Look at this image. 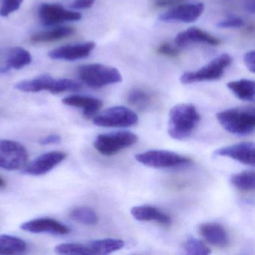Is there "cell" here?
I'll use <instances>...</instances> for the list:
<instances>
[{
	"instance_id": "1",
	"label": "cell",
	"mask_w": 255,
	"mask_h": 255,
	"mask_svg": "<svg viewBox=\"0 0 255 255\" xmlns=\"http://www.w3.org/2000/svg\"><path fill=\"white\" fill-rule=\"evenodd\" d=\"M200 121L201 116L193 104H177L168 115V135L174 139H186L193 133Z\"/></svg>"
},
{
	"instance_id": "2",
	"label": "cell",
	"mask_w": 255,
	"mask_h": 255,
	"mask_svg": "<svg viewBox=\"0 0 255 255\" xmlns=\"http://www.w3.org/2000/svg\"><path fill=\"white\" fill-rule=\"evenodd\" d=\"M216 119L225 130L234 135H249L255 131L254 107H240L224 110L216 114Z\"/></svg>"
},
{
	"instance_id": "3",
	"label": "cell",
	"mask_w": 255,
	"mask_h": 255,
	"mask_svg": "<svg viewBox=\"0 0 255 255\" xmlns=\"http://www.w3.org/2000/svg\"><path fill=\"white\" fill-rule=\"evenodd\" d=\"M17 90L23 92H36L47 91L50 93L58 95L67 92H77L82 88L81 84L69 79H56L48 74L40 76L30 80L20 82L15 86Z\"/></svg>"
},
{
	"instance_id": "4",
	"label": "cell",
	"mask_w": 255,
	"mask_h": 255,
	"mask_svg": "<svg viewBox=\"0 0 255 255\" xmlns=\"http://www.w3.org/2000/svg\"><path fill=\"white\" fill-rule=\"evenodd\" d=\"M82 81L89 87L99 89L122 81V74L116 68L101 64L83 65L78 69Z\"/></svg>"
},
{
	"instance_id": "5",
	"label": "cell",
	"mask_w": 255,
	"mask_h": 255,
	"mask_svg": "<svg viewBox=\"0 0 255 255\" xmlns=\"http://www.w3.org/2000/svg\"><path fill=\"white\" fill-rule=\"evenodd\" d=\"M231 63L232 58L230 55L226 53L222 54L198 71L185 73L180 77V82L186 85L198 82L219 80L223 76L225 70Z\"/></svg>"
},
{
	"instance_id": "6",
	"label": "cell",
	"mask_w": 255,
	"mask_h": 255,
	"mask_svg": "<svg viewBox=\"0 0 255 255\" xmlns=\"http://www.w3.org/2000/svg\"><path fill=\"white\" fill-rule=\"evenodd\" d=\"M135 159L140 163L154 168H171L190 164L189 158L175 152L164 150H151L138 153Z\"/></svg>"
},
{
	"instance_id": "7",
	"label": "cell",
	"mask_w": 255,
	"mask_h": 255,
	"mask_svg": "<svg viewBox=\"0 0 255 255\" xmlns=\"http://www.w3.org/2000/svg\"><path fill=\"white\" fill-rule=\"evenodd\" d=\"M138 140V136L133 132L121 131L98 135L94 141V146L101 154L113 156L120 150L133 145Z\"/></svg>"
},
{
	"instance_id": "8",
	"label": "cell",
	"mask_w": 255,
	"mask_h": 255,
	"mask_svg": "<svg viewBox=\"0 0 255 255\" xmlns=\"http://www.w3.org/2000/svg\"><path fill=\"white\" fill-rule=\"evenodd\" d=\"M29 153L26 147L15 141L0 140V168L16 171L26 166Z\"/></svg>"
},
{
	"instance_id": "9",
	"label": "cell",
	"mask_w": 255,
	"mask_h": 255,
	"mask_svg": "<svg viewBox=\"0 0 255 255\" xmlns=\"http://www.w3.org/2000/svg\"><path fill=\"white\" fill-rule=\"evenodd\" d=\"M138 118L128 107H110L94 119L95 125L102 128H129L138 122Z\"/></svg>"
},
{
	"instance_id": "10",
	"label": "cell",
	"mask_w": 255,
	"mask_h": 255,
	"mask_svg": "<svg viewBox=\"0 0 255 255\" xmlns=\"http://www.w3.org/2000/svg\"><path fill=\"white\" fill-rule=\"evenodd\" d=\"M39 18L44 26H51L64 22L77 21L82 15L80 13L68 11L57 4H43L39 9Z\"/></svg>"
},
{
	"instance_id": "11",
	"label": "cell",
	"mask_w": 255,
	"mask_h": 255,
	"mask_svg": "<svg viewBox=\"0 0 255 255\" xmlns=\"http://www.w3.org/2000/svg\"><path fill=\"white\" fill-rule=\"evenodd\" d=\"M174 7L161 14L159 17V20L163 22L193 23L199 18L204 10V5L201 2L183 4Z\"/></svg>"
},
{
	"instance_id": "12",
	"label": "cell",
	"mask_w": 255,
	"mask_h": 255,
	"mask_svg": "<svg viewBox=\"0 0 255 255\" xmlns=\"http://www.w3.org/2000/svg\"><path fill=\"white\" fill-rule=\"evenodd\" d=\"M66 157L65 152L51 151L44 153L26 165L24 173L32 176L44 175L63 162Z\"/></svg>"
},
{
	"instance_id": "13",
	"label": "cell",
	"mask_w": 255,
	"mask_h": 255,
	"mask_svg": "<svg viewBox=\"0 0 255 255\" xmlns=\"http://www.w3.org/2000/svg\"><path fill=\"white\" fill-rule=\"evenodd\" d=\"M214 154L231 158L245 165H255V145L253 142H241L226 146L216 150Z\"/></svg>"
},
{
	"instance_id": "14",
	"label": "cell",
	"mask_w": 255,
	"mask_h": 255,
	"mask_svg": "<svg viewBox=\"0 0 255 255\" xmlns=\"http://www.w3.org/2000/svg\"><path fill=\"white\" fill-rule=\"evenodd\" d=\"M20 228L32 234L44 233L56 235H66L71 231L70 228L62 222L48 218H41L24 222L20 225Z\"/></svg>"
},
{
	"instance_id": "15",
	"label": "cell",
	"mask_w": 255,
	"mask_h": 255,
	"mask_svg": "<svg viewBox=\"0 0 255 255\" xmlns=\"http://www.w3.org/2000/svg\"><path fill=\"white\" fill-rule=\"evenodd\" d=\"M95 47V42L64 46L50 52L49 56L50 59L56 60H77L88 57Z\"/></svg>"
},
{
	"instance_id": "16",
	"label": "cell",
	"mask_w": 255,
	"mask_h": 255,
	"mask_svg": "<svg viewBox=\"0 0 255 255\" xmlns=\"http://www.w3.org/2000/svg\"><path fill=\"white\" fill-rule=\"evenodd\" d=\"M199 234L210 244L218 248H225L229 244V236L226 230L220 224L207 222L198 228Z\"/></svg>"
},
{
	"instance_id": "17",
	"label": "cell",
	"mask_w": 255,
	"mask_h": 255,
	"mask_svg": "<svg viewBox=\"0 0 255 255\" xmlns=\"http://www.w3.org/2000/svg\"><path fill=\"white\" fill-rule=\"evenodd\" d=\"M176 45L180 47H185L192 43H205L212 46H217L220 44V41L213 35L204 30L196 27L188 29L184 32H180L176 36Z\"/></svg>"
},
{
	"instance_id": "18",
	"label": "cell",
	"mask_w": 255,
	"mask_h": 255,
	"mask_svg": "<svg viewBox=\"0 0 255 255\" xmlns=\"http://www.w3.org/2000/svg\"><path fill=\"white\" fill-rule=\"evenodd\" d=\"M130 212L132 217L140 222H156L163 225L171 223V217L168 214L153 206H135Z\"/></svg>"
},
{
	"instance_id": "19",
	"label": "cell",
	"mask_w": 255,
	"mask_h": 255,
	"mask_svg": "<svg viewBox=\"0 0 255 255\" xmlns=\"http://www.w3.org/2000/svg\"><path fill=\"white\" fill-rule=\"evenodd\" d=\"M65 105L77 107L83 110V116L86 119L93 117L101 110L103 102L98 98L92 97L72 95L62 100Z\"/></svg>"
},
{
	"instance_id": "20",
	"label": "cell",
	"mask_w": 255,
	"mask_h": 255,
	"mask_svg": "<svg viewBox=\"0 0 255 255\" xmlns=\"http://www.w3.org/2000/svg\"><path fill=\"white\" fill-rule=\"evenodd\" d=\"M86 246L90 255H108L122 249L125 246V242L118 239H102L92 240Z\"/></svg>"
},
{
	"instance_id": "21",
	"label": "cell",
	"mask_w": 255,
	"mask_h": 255,
	"mask_svg": "<svg viewBox=\"0 0 255 255\" xmlns=\"http://www.w3.org/2000/svg\"><path fill=\"white\" fill-rule=\"evenodd\" d=\"M32 62V56L27 50L17 47L11 51L6 64L0 68V74H5L11 69L19 70Z\"/></svg>"
},
{
	"instance_id": "22",
	"label": "cell",
	"mask_w": 255,
	"mask_h": 255,
	"mask_svg": "<svg viewBox=\"0 0 255 255\" xmlns=\"http://www.w3.org/2000/svg\"><path fill=\"white\" fill-rule=\"evenodd\" d=\"M228 89L239 99L254 102L255 98V83L252 80H242L230 82L227 84Z\"/></svg>"
},
{
	"instance_id": "23",
	"label": "cell",
	"mask_w": 255,
	"mask_h": 255,
	"mask_svg": "<svg viewBox=\"0 0 255 255\" xmlns=\"http://www.w3.org/2000/svg\"><path fill=\"white\" fill-rule=\"evenodd\" d=\"M75 32V29L71 26H59L47 32H39L31 37L33 43H47L59 41L68 38Z\"/></svg>"
},
{
	"instance_id": "24",
	"label": "cell",
	"mask_w": 255,
	"mask_h": 255,
	"mask_svg": "<svg viewBox=\"0 0 255 255\" xmlns=\"http://www.w3.org/2000/svg\"><path fill=\"white\" fill-rule=\"evenodd\" d=\"M26 249L27 244L22 239L5 234L0 235V255H18Z\"/></svg>"
},
{
	"instance_id": "25",
	"label": "cell",
	"mask_w": 255,
	"mask_h": 255,
	"mask_svg": "<svg viewBox=\"0 0 255 255\" xmlns=\"http://www.w3.org/2000/svg\"><path fill=\"white\" fill-rule=\"evenodd\" d=\"M231 183L240 190L244 192L254 191L255 187V171H243L233 174L231 177Z\"/></svg>"
},
{
	"instance_id": "26",
	"label": "cell",
	"mask_w": 255,
	"mask_h": 255,
	"mask_svg": "<svg viewBox=\"0 0 255 255\" xmlns=\"http://www.w3.org/2000/svg\"><path fill=\"white\" fill-rule=\"evenodd\" d=\"M70 218L79 223L86 225H95L98 222V216L96 212L87 207H80L74 209L70 213Z\"/></svg>"
},
{
	"instance_id": "27",
	"label": "cell",
	"mask_w": 255,
	"mask_h": 255,
	"mask_svg": "<svg viewBox=\"0 0 255 255\" xmlns=\"http://www.w3.org/2000/svg\"><path fill=\"white\" fill-rule=\"evenodd\" d=\"M128 101L132 107L138 110H145L151 104V97L141 89H133L130 91L128 96Z\"/></svg>"
},
{
	"instance_id": "28",
	"label": "cell",
	"mask_w": 255,
	"mask_h": 255,
	"mask_svg": "<svg viewBox=\"0 0 255 255\" xmlns=\"http://www.w3.org/2000/svg\"><path fill=\"white\" fill-rule=\"evenodd\" d=\"M183 249L187 255H208L211 253L210 248L207 247L201 240L194 237H189L183 243Z\"/></svg>"
},
{
	"instance_id": "29",
	"label": "cell",
	"mask_w": 255,
	"mask_h": 255,
	"mask_svg": "<svg viewBox=\"0 0 255 255\" xmlns=\"http://www.w3.org/2000/svg\"><path fill=\"white\" fill-rule=\"evenodd\" d=\"M55 252L59 255H90L86 244L63 243L56 246Z\"/></svg>"
},
{
	"instance_id": "30",
	"label": "cell",
	"mask_w": 255,
	"mask_h": 255,
	"mask_svg": "<svg viewBox=\"0 0 255 255\" xmlns=\"http://www.w3.org/2000/svg\"><path fill=\"white\" fill-rule=\"evenodd\" d=\"M23 0H2V6L0 8V16L8 17L11 13L20 8Z\"/></svg>"
},
{
	"instance_id": "31",
	"label": "cell",
	"mask_w": 255,
	"mask_h": 255,
	"mask_svg": "<svg viewBox=\"0 0 255 255\" xmlns=\"http://www.w3.org/2000/svg\"><path fill=\"white\" fill-rule=\"evenodd\" d=\"M244 24V21L240 17H232L219 22L217 26L221 29H231V28L243 27Z\"/></svg>"
},
{
	"instance_id": "32",
	"label": "cell",
	"mask_w": 255,
	"mask_h": 255,
	"mask_svg": "<svg viewBox=\"0 0 255 255\" xmlns=\"http://www.w3.org/2000/svg\"><path fill=\"white\" fill-rule=\"evenodd\" d=\"M157 53L168 57L174 58L178 56L179 50L173 47L168 43H164L158 47Z\"/></svg>"
},
{
	"instance_id": "33",
	"label": "cell",
	"mask_w": 255,
	"mask_h": 255,
	"mask_svg": "<svg viewBox=\"0 0 255 255\" xmlns=\"http://www.w3.org/2000/svg\"><path fill=\"white\" fill-rule=\"evenodd\" d=\"M255 52L249 51L245 55L244 62L249 71L252 73L255 72Z\"/></svg>"
},
{
	"instance_id": "34",
	"label": "cell",
	"mask_w": 255,
	"mask_h": 255,
	"mask_svg": "<svg viewBox=\"0 0 255 255\" xmlns=\"http://www.w3.org/2000/svg\"><path fill=\"white\" fill-rule=\"evenodd\" d=\"M95 0H74L71 7L75 9H87L95 3Z\"/></svg>"
},
{
	"instance_id": "35",
	"label": "cell",
	"mask_w": 255,
	"mask_h": 255,
	"mask_svg": "<svg viewBox=\"0 0 255 255\" xmlns=\"http://www.w3.org/2000/svg\"><path fill=\"white\" fill-rule=\"evenodd\" d=\"M62 138L60 135H56V134H51V135H47L40 140V144L43 145H49V144H56L60 142Z\"/></svg>"
},
{
	"instance_id": "36",
	"label": "cell",
	"mask_w": 255,
	"mask_h": 255,
	"mask_svg": "<svg viewBox=\"0 0 255 255\" xmlns=\"http://www.w3.org/2000/svg\"><path fill=\"white\" fill-rule=\"evenodd\" d=\"M181 2L182 0H157L156 5L157 7H174Z\"/></svg>"
},
{
	"instance_id": "37",
	"label": "cell",
	"mask_w": 255,
	"mask_h": 255,
	"mask_svg": "<svg viewBox=\"0 0 255 255\" xmlns=\"http://www.w3.org/2000/svg\"><path fill=\"white\" fill-rule=\"evenodd\" d=\"M243 6L248 12L254 14L255 11V0H243Z\"/></svg>"
},
{
	"instance_id": "38",
	"label": "cell",
	"mask_w": 255,
	"mask_h": 255,
	"mask_svg": "<svg viewBox=\"0 0 255 255\" xmlns=\"http://www.w3.org/2000/svg\"><path fill=\"white\" fill-rule=\"evenodd\" d=\"M5 185H6V183H5V180L0 177V189L5 187Z\"/></svg>"
}]
</instances>
